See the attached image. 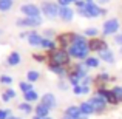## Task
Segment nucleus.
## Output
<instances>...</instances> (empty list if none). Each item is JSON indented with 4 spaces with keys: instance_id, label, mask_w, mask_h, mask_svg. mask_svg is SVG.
Masks as SVG:
<instances>
[{
    "instance_id": "49",
    "label": "nucleus",
    "mask_w": 122,
    "mask_h": 119,
    "mask_svg": "<svg viewBox=\"0 0 122 119\" xmlns=\"http://www.w3.org/2000/svg\"><path fill=\"white\" fill-rule=\"evenodd\" d=\"M43 119H53V118H50V116H48V118H43Z\"/></svg>"
},
{
    "instance_id": "29",
    "label": "nucleus",
    "mask_w": 122,
    "mask_h": 119,
    "mask_svg": "<svg viewBox=\"0 0 122 119\" xmlns=\"http://www.w3.org/2000/svg\"><path fill=\"white\" fill-rule=\"evenodd\" d=\"M97 34H99L97 28H85V31H83V36H85V37H90V39L97 37Z\"/></svg>"
},
{
    "instance_id": "9",
    "label": "nucleus",
    "mask_w": 122,
    "mask_h": 119,
    "mask_svg": "<svg viewBox=\"0 0 122 119\" xmlns=\"http://www.w3.org/2000/svg\"><path fill=\"white\" fill-rule=\"evenodd\" d=\"M88 48H90V51L101 53V51L107 50L108 45H107V42H105L104 39H101V37H93V39L88 40Z\"/></svg>"
},
{
    "instance_id": "35",
    "label": "nucleus",
    "mask_w": 122,
    "mask_h": 119,
    "mask_svg": "<svg viewBox=\"0 0 122 119\" xmlns=\"http://www.w3.org/2000/svg\"><path fill=\"white\" fill-rule=\"evenodd\" d=\"M0 83H5V85H9V83H12V78H9V76H6V74L0 76Z\"/></svg>"
},
{
    "instance_id": "12",
    "label": "nucleus",
    "mask_w": 122,
    "mask_h": 119,
    "mask_svg": "<svg viewBox=\"0 0 122 119\" xmlns=\"http://www.w3.org/2000/svg\"><path fill=\"white\" fill-rule=\"evenodd\" d=\"M40 104L46 105V107L50 108V110H53V108H56V105H57L56 96H54L53 93H45V94L40 98Z\"/></svg>"
},
{
    "instance_id": "34",
    "label": "nucleus",
    "mask_w": 122,
    "mask_h": 119,
    "mask_svg": "<svg viewBox=\"0 0 122 119\" xmlns=\"http://www.w3.org/2000/svg\"><path fill=\"white\" fill-rule=\"evenodd\" d=\"M91 82H93V78L88 74V76H85V78L81 80V85L82 87H90V83H91Z\"/></svg>"
},
{
    "instance_id": "37",
    "label": "nucleus",
    "mask_w": 122,
    "mask_h": 119,
    "mask_svg": "<svg viewBox=\"0 0 122 119\" xmlns=\"http://www.w3.org/2000/svg\"><path fill=\"white\" fill-rule=\"evenodd\" d=\"M73 93H74V94H82V85L73 87Z\"/></svg>"
},
{
    "instance_id": "11",
    "label": "nucleus",
    "mask_w": 122,
    "mask_h": 119,
    "mask_svg": "<svg viewBox=\"0 0 122 119\" xmlns=\"http://www.w3.org/2000/svg\"><path fill=\"white\" fill-rule=\"evenodd\" d=\"M85 11L86 14H88V19H96V17H101L102 12H104V9L101 8L99 5H96V3H86L85 5Z\"/></svg>"
},
{
    "instance_id": "40",
    "label": "nucleus",
    "mask_w": 122,
    "mask_h": 119,
    "mask_svg": "<svg viewBox=\"0 0 122 119\" xmlns=\"http://www.w3.org/2000/svg\"><path fill=\"white\" fill-rule=\"evenodd\" d=\"M90 93V87H82V94H88Z\"/></svg>"
},
{
    "instance_id": "25",
    "label": "nucleus",
    "mask_w": 122,
    "mask_h": 119,
    "mask_svg": "<svg viewBox=\"0 0 122 119\" xmlns=\"http://www.w3.org/2000/svg\"><path fill=\"white\" fill-rule=\"evenodd\" d=\"M14 98H15V91L12 88H6L5 91H3V94H2V101L3 102H9Z\"/></svg>"
},
{
    "instance_id": "33",
    "label": "nucleus",
    "mask_w": 122,
    "mask_h": 119,
    "mask_svg": "<svg viewBox=\"0 0 122 119\" xmlns=\"http://www.w3.org/2000/svg\"><path fill=\"white\" fill-rule=\"evenodd\" d=\"M33 59L36 60V62H45V60H48V56H45V54H37V53H34V54H33Z\"/></svg>"
},
{
    "instance_id": "24",
    "label": "nucleus",
    "mask_w": 122,
    "mask_h": 119,
    "mask_svg": "<svg viewBox=\"0 0 122 119\" xmlns=\"http://www.w3.org/2000/svg\"><path fill=\"white\" fill-rule=\"evenodd\" d=\"M23 98H25V102H36L37 99H39V94H37V91H34V90H31V91H26L23 93Z\"/></svg>"
},
{
    "instance_id": "8",
    "label": "nucleus",
    "mask_w": 122,
    "mask_h": 119,
    "mask_svg": "<svg viewBox=\"0 0 122 119\" xmlns=\"http://www.w3.org/2000/svg\"><path fill=\"white\" fill-rule=\"evenodd\" d=\"M42 25V17H23L17 20V26H23V28H37Z\"/></svg>"
},
{
    "instance_id": "21",
    "label": "nucleus",
    "mask_w": 122,
    "mask_h": 119,
    "mask_svg": "<svg viewBox=\"0 0 122 119\" xmlns=\"http://www.w3.org/2000/svg\"><path fill=\"white\" fill-rule=\"evenodd\" d=\"M50 108L46 107V105H43V104H37V107L34 108V113H36V116H39V118H48L50 116Z\"/></svg>"
},
{
    "instance_id": "1",
    "label": "nucleus",
    "mask_w": 122,
    "mask_h": 119,
    "mask_svg": "<svg viewBox=\"0 0 122 119\" xmlns=\"http://www.w3.org/2000/svg\"><path fill=\"white\" fill-rule=\"evenodd\" d=\"M68 53L73 59H82L85 60L90 54V48H88V40L83 34H74L71 47L68 48Z\"/></svg>"
},
{
    "instance_id": "6",
    "label": "nucleus",
    "mask_w": 122,
    "mask_h": 119,
    "mask_svg": "<svg viewBox=\"0 0 122 119\" xmlns=\"http://www.w3.org/2000/svg\"><path fill=\"white\" fill-rule=\"evenodd\" d=\"M76 33H60L56 36V43L59 45V48H63V50H68L73 43V39H74Z\"/></svg>"
},
{
    "instance_id": "23",
    "label": "nucleus",
    "mask_w": 122,
    "mask_h": 119,
    "mask_svg": "<svg viewBox=\"0 0 122 119\" xmlns=\"http://www.w3.org/2000/svg\"><path fill=\"white\" fill-rule=\"evenodd\" d=\"M81 111H82V114H86V116H90V114H93V113H96L94 111V108H93V105L90 104L88 101H83L81 105Z\"/></svg>"
},
{
    "instance_id": "48",
    "label": "nucleus",
    "mask_w": 122,
    "mask_h": 119,
    "mask_svg": "<svg viewBox=\"0 0 122 119\" xmlns=\"http://www.w3.org/2000/svg\"><path fill=\"white\" fill-rule=\"evenodd\" d=\"M85 2H86V3H91V2H93V0H85Z\"/></svg>"
},
{
    "instance_id": "41",
    "label": "nucleus",
    "mask_w": 122,
    "mask_h": 119,
    "mask_svg": "<svg viewBox=\"0 0 122 119\" xmlns=\"http://www.w3.org/2000/svg\"><path fill=\"white\" fill-rule=\"evenodd\" d=\"M114 40H116L117 43H121V45H122V34H119V36H116V37H114Z\"/></svg>"
},
{
    "instance_id": "19",
    "label": "nucleus",
    "mask_w": 122,
    "mask_h": 119,
    "mask_svg": "<svg viewBox=\"0 0 122 119\" xmlns=\"http://www.w3.org/2000/svg\"><path fill=\"white\" fill-rule=\"evenodd\" d=\"M66 67H60V65H54V63H48V70H50L51 73H54L56 76H59V78H63V76L66 74Z\"/></svg>"
},
{
    "instance_id": "38",
    "label": "nucleus",
    "mask_w": 122,
    "mask_h": 119,
    "mask_svg": "<svg viewBox=\"0 0 122 119\" xmlns=\"http://www.w3.org/2000/svg\"><path fill=\"white\" fill-rule=\"evenodd\" d=\"M45 37H46V39H51V37H53L54 36V31L53 30H45Z\"/></svg>"
},
{
    "instance_id": "30",
    "label": "nucleus",
    "mask_w": 122,
    "mask_h": 119,
    "mask_svg": "<svg viewBox=\"0 0 122 119\" xmlns=\"http://www.w3.org/2000/svg\"><path fill=\"white\" fill-rule=\"evenodd\" d=\"M111 91L114 93V96H116L117 101L122 102V87H121V85H114L113 88H111Z\"/></svg>"
},
{
    "instance_id": "16",
    "label": "nucleus",
    "mask_w": 122,
    "mask_h": 119,
    "mask_svg": "<svg viewBox=\"0 0 122 119\" xmlns=\"http://www.w3.org/2000/svg\"><path fill=\"white\" fill-rule=\"evenodd\" d=\"M20 62H22V56L17 53V51L9 53L8 59H6V63H8L9 67H17V65H20Z\"/></svg>"
},
{
    "instance_id": "10",
    "label": "nucleus",
    "mask_w": 122,
    "mask_h": 119,
    "mask_svg": "<svg viewBox=\"0 0 122 119\" xmlns=\"http://www.w3.org/2000/svg\"><path fill=\"white\" fill-rule=\"evenodd\" d=\"M88 102L93 105V108H94L96 113H102V111H105V108H107V101H105L104 98H101V96H97V94H94L93 98H90Z\"/></svg>"
},
{
    "instance_id": "45",
    "label": "nucleus",
    "mask_w": 122,
    "mask_h": 119,
    "mask_svg": "<svg viewBox=\"0 0 122 119\" xmlns=\"http://www.w3.org/2000/svg\"><path fill=\"white\" fill-rule=\"evenodd\" d=\"M62 119H74V118H70V116H63Z\"/></svg>"
},
{
    "instance_id": "14",
    "label": "nucleus",
    "mask_w": 122,
    "mask_h": 119,
    "mask_svg": "<svg viewBox=\"0 0 122 119\" xmlns=\"http://www.w3.org/2000/svg\"><path fill=\"white\" fill-rule=\"evenodd\" d=\"M28 43L31 45V47H34V48H37V47H40L42 45V40H43V36H40V34H37L36 31H30L28 33Z\"/></svg>"
},
{
    "instance_id": "43",
    "label": "nucleus",
    "mask_w": 122,
    "mask_h": 119,
    "mask_svg": "<svg viewBox=\"0 0 122 119\" xmlns=\"http://www.w3.org/2000/svg\"><path fill=\"white\" fill-rule=\"evenodd\" d=\"M79 119H88V116H86V114H81V116H79Z\"/></svg>"
},
{
    "instance_id": "3",
    "label": "nucleus",
    "mask_w": 122,
    "mask_h": 119,
    "mask_svg": "<svg viewBox=\"0 0 122 119\" xmlns=\"http://www.w3.org/2000/svg\"><path fill=\"white\" fill-rule=\"evenodd\" d=\"M121 23H119V19L113 17V19H108V20L104 22V26H102V36L108 37V36H113L119 31Z\"/></svg>"
},
{
    "instance_id": "36",
    "label": "nucleus",
    "mask_w": 122,
    "mask_h": 119,
    "mask_svg": "<svg viewBox=\"0 0 122 119\" xmlns=\"http://www.w3.org/2000/svg\"><path fill=\"white\" fill-rule=\"evenodd\" d=\"M57 87H59V90H62V91H66V90L70 88V87H68V83H66L65 80H60V82H59V85H57Z\"/></svg>"
},
{
    "instance_id": "20",
    "label": "nucleus",
    "mask_w": 122,
    "mask_h": 119,
    "mask_svg": "<svg viewBox=\"0 0 122 119\" xmlns=\"http://www.w3.org/2000/svg\"><path fill=\"white\" fill-rule=\"evenodd\" d=\"M111 80H114V78H113V76H110L107 71L99 73V74L94 78V82H97V85H105L107 82H111Z\"/></svg>"
},
{
    "instance_id": "32",
    "label": "nucleus",
    "mask_w": 122,
    "mask_h": 119,
    "mask_svg": "<svg viewBox=\"0 0 122 119\" xmlns=\"http://www.w3.org/2000/svg\"><path fill=\"white\" fill-rule=\"evenodd\" d=\"M9 116H11L9 108H0V119H8Z\"/></svg>"
},
{
    "instance_id": "13",
    "label": "nucleus",
    "mask_w": 122,
    "mask_h": 119,
    "mask_svg": "<svg viewBox=\"0 0 122 119\" xmlns=\"http://www.w3.org/2000/svg\"><path fill=\"white\" fill-rule=\"evenodd\" d=\"M59 17L63 22H71L74 17V9H71L70 6H60L59 9Z\"/></svg>"
},
{
    "instance_id": "27",
    "label": "nucleus",
    "mask_w": 122,
    "mask_h": 119,
    "mask_svg": "<svg viewBox=\"0 0 122 119\" xmlns=\"http://www.w3.org/2000/svg\"><path fill=\"white\" fill-rule=\"evenodd\" d=\"M12 8V0H0V11L8 12Z\"/></svg>"
},
{
    "instance_id": "4",
    "label": "nucleus",
    "mask_w": 122,
    "mask_h": 119,
    "mask_svg": "<svg viewBox=\"0 0 122 119\" xmlns=\"http://www.w3.org/2000/svg\"><path fill=\"white\" fill-rule=\"evenodd\" d=\"M40 9H42V14H43L45 17L53 20V19L59 17L60 6L56 5V3H53V2H43V3H42V6H40Z\"/></svg>"
},
{
    "instance_id": "44",
    "label": "nucleus",
    "mask_w": 122,
    "mask_h": 119,
    "mask_svg": "<svg viewBox=\"0 0 122 119\" xmlns=\"http://www.w3.org/2000/svg\"><path fill=\"white\" fill-rule=\"evenodd\" d=\"M8 119H22V118H17V116H12V114H11V116H9Z\"/></svg>"
},
{
    "instance_id": "2",
    "label": "nucleus",
    "mask_w": 122,
    "mask_h": 119,
    "mask_svg": "<svg viewBox=\"0 0 122 119\" xmlns=\"http://www.w3.org/2000/svg\"><path fill=\"white\" fill-rule=\"evenodd\" d=\"M70 62H71V56H70L68 50L56 48L53 53H48V63H54V65H60V67H68Z\"/></svg>"
},
{
    "instance_id": "22",
    "label": "nucleus",
    "mask_w": 122,
    "mask_h": 119,
    "mask_svg": "<svg viewBox=\"0 0 122 119\" xmlns=\"http://www.w3.org/2000/svg\"><path fill=\"white\" fill-rule=\"evenodd\" d=\"M83 63H85L86 68H99L101 59H99V57H94V56H88L85 60H83Z\"/></svg>"
},
{
    "instance_id": "5",
    "label": "nucleus",
    "mask_w": 122,
    "mask_h": 119,
    "mask_svg": "<svg viewBox=\"0 0 122 119\" xmlns=\"http://www.w3.org/2000/svg\"><path fill=\"white\" fill-rule=\"evenodd\" d=\"M96 94L101 96V98H104L105 101H107V104H111V105H117V104H119V101H117L116 96H114V93L111 91V90L105 88V85H97Z\"/></svg>"
},
{
    "instance_id": "42",
    "label": "nucleus",
    "mask_w": 122,
    "mask_h": 119,
    "mask_svg": "<svg viewBox=\"0 0 122 119\" xmlns=\"http://www.w3.org/2000/svg\"><path fill=\"white\" fill-rule=\"evenodd\" d=\"M111 0H99V5H107V3H110Z\"/></svg>"
},
{
    "instance_id": "26",
    "label": "nucleus",
    "mask_w": 122,
    "mask_h": 119,
    "mask_svg": "<svg viewBox=\"0 0 122 119\" xmlns=\"http://www.w3.org/2000/svg\"><path fill=\"white\" fill-rule=\"evenodd\" d=\"M26 79H28V82H37V80L40 79V73L39 71H36V70H30V71L26 73Z\"/></svg>"
},
{
    "instance_id": "31",
    "label": "nucleus",
    "mask_w": 122,
    "mask_h": 119,
    "mask_svg": "<svg viewBox=\"0 0 122 119\" xmlns=\"http://www.w3.org/2000/svg\"><path fill=\"white\" fill-rule=\"evenodd\" d=\"M19 88H20L23 93L31 91V90H33V83H31V82H23V80H22V82L19 83Z\"/></svg>"
},
{
    "instance_id": "17",
    "label": "nucleus",
    "mask_w": 122,
    "mask_h": 119,
    "mask_svg": "<svg viewBox=\"0 0 122 119\" xmlns=\"http://www.w3.org/2000/svg\"><path fill=\"white\" fill-rule=\"evenodd\" d=\"M81 114H82V111H81V107H79V105H70V107L65 108V116L79 119V116H81Z\"/></svg>"
},
{
    "instance_id": "18",
    "label": "nucleus",
    "mask_w": 122,
    "mask_h": 119,
    "mask_svg": "<svg viewBox=\"0 0 122 119\" xmlns=\"http://www.w3.org/2000/svg\"><path fill=\"white\" fill-rule=\"evenodd\" d=\"M40 48H43V50L46 51V53H53V51L57 48V43H56V42H54L53 39H46V37H43Z\"/></svg>"
},
{
    "instance_id": "47",
    "label": "nucleus",
    "mask_w": 122,
    "mask_h": 119,
    "mask_svg": "<svg viewBox=\"0 0 122 119\" xmlns=\"http://www.w3.org/2000/svg\"><path fill=\"white\" fill-rule=\"evenodd\" d=\"M33 119H42V118H39V116H36V114H34V118Z\"/></svg>"
},
{
    "instance_id": "28",
    "label": "nucleus",
    "mask_w": 122,
    "mask_h": 119,
    "mask_svg": "<svg viewBox=\"0 0 122 119\" xmlns=\"http://www.w3.org/2000/svg\"><path fill=\"white\" fill-rule=\"evenodd\" d=\"M19 110H20L22 113L28 114V113H31V111H33L34 108L31 107V104H30V102H22V104H19Z\"/></svg>"
},
{
    "instance_id": "46",
    "label": "nucleus",
    "mask_w": 122,
    "mask_h": 119,
    "mask_svg": "<svg viewBox=\"0 0 122 119\" xmlns=\"http://www.w3.org/2000/svg\"><path fill=\"white\" fill-rule=\"evenodd\" d=\"M70 2H71V3H77L79 0H70Z\"/></svg>"
},
{
    "instance_id": "15",
    "label": "nucleus",
    "mask_w": 122,
    "mask_h": 119,
    "mask_svg": "<svg viewBox=\"0 0 122 119\" xmlns=\"http://www.w3.org/2000/svg\"><path fill=\"white\" fill-rule=\"evenodd\" d=\"M97 54H99V59L101 60H104V62H107V63H111V65L114 63V53L110 48H107V50L101 51V53H97Z\"/></svg>"
},
{
    "instance_id": "7",
    "label": "nucleus",
    "mask_w": 122,
    "mask_h": 119,
    "mask_svg": "<svg viewBox=\"0 0 122 119\" xmlns=\"http://www.w3.org/2000/svg\"><path fill=\"white\" fill-rule=\"evenodd\" d=\"M20 12L25 17H39L42 14V9L34 3H25V5L20 6Z\"/></svg>"
},
{
    "instance_id": "39",
    "label": "nucleus",
    "mask_w": 122,
    "mask_h": 119,
    "mask_svg": "<svg viewBox=\"0 0 122 119\" xmlns=\"http://www.w3.org/2000/svg\"><path fill=\"white\" fill-rule=\"evenodd\" d=\"M70 3H71L70 0H57V5L59 6H68Z\"/></svg>"
}]
</instances>
